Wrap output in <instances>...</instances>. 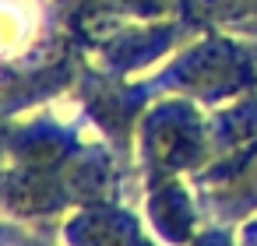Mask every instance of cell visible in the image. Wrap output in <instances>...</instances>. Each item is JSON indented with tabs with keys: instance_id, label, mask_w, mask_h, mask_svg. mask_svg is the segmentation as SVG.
I'll use <instances>...</instances> for the list:
<instances>
[{
	"instance_id": "obj_1",
	"label": "cell",
	"mask_w": 257,
	"mask_h": 246,
	"mask_svg": "<svg viewBox=\"0 0 257 246\" xmlns=\"http://www.w3.org/2000/svg\"><path fill=\"white\" fill-rule=\"evenodd\" d=\"M148 88L218 109V106L253 92L257 71H253L250 53L236 39L211 32L197 43L176 46L162 60V67L148 78Z\"/></svg>"
},
{
	"instance_id": "obj_2",
	"label": "cell",
	"mask_w": 257,
	"mask_h": 246,
	"mask_svg": "<svg viewBox=\"0 0 257 246\" xmlns=\"http://www.w3.org/2000/svg\"><path fill=\"white\" fill-rule=\"evenodd\" d=\"M131 155L138 162L141 179L197 176L215 158V137H211V120L204 116V106L180 95L152 99L134 127Z\"/></svg>"
},
{
	"instance_id": "obj_3",
	"label": "cell",
	"mask_w": 257,
	"mask_h": 246,
	"mask_svg": "<svg viewBox=\"0 0 257 246\" xmlns=\"http://www.w3.org/2000/svg\"><path fill=\"white\" fill-rule=\"evenodd\" d=\"M180 4L183 0H50V15L71 39L99 46L127 29L180 18Z\"/></svg>"
},
{
	"instance_id": "obj_4",
	"label": "cell",
	"mask_w": 257,
	"mask_h": 246,
	"mask_svg": "<svg viewBox=\"0 0 257 246\" xmlns=\"http://www.w3.org/2000/svg\"><path fill=\"white\" fill-rule=\"evenodd\" d=\"M194 190L201 197V207L225 225L253 218L257 214V137L225 155H215L194 176Z\"/></svg>"
},
{
	"instance_id": "obj_5",
	"label": "cell",
	"mask_w": 257,
	"mask_h": 246,
	"mask_svg": "<svg viewBox=\"0 0 257 246\" xmlns=\"http://www.w3.org/2000/svg\"><path fill=\"white\" fill-rule=\"evenodd\" d=\"M60 246H166L148 221L116 200L74 207L60 221Z\"/></svg>"
},
{
	"instance_id": "obj_6",
	"label": "cell",
	"mask_w": 257,
	"mask_h": 246,
	"mask_svg": "<svg viewBox=\"0 0 257 246\" xmlns=\"http://www.w3.org/2000/svg\"><path fill=\"white\" fill-rule=\"evenodd\" d=\"M145 221L166 246H187L201 232V197L187 176H145Z\"/></svg>"
},
{
	"instance_id": "obj_7",
	"label": "cell",
	"mask_w": 257,
	"mask_h": 246,
	"mask_svg": "<svg viewBox=\"0 0 257 246\" xmlns=\"http://www.w3.org/2000/svg\"><path fill=\"white\" fill-rule=\"evenodd\" d=\"M46 11L39 0H0V64L22 60L39 43Z\"/></svg>"
},
{
	"instance_id": "obj_8",
	"label": "cell",
	"mask_w": 257,
	"mask_h": 246,
	"mask_svg": "<svg viewBox=\"0 0 257 246\" xmlns=\"http://www.w3.org/2000/svg\"><path fill=\"white\" fill-rule=\"evenodd\" d=\"M180 18L194 29H225L257 22V0H183Z\"/></svg>"
},
{
	"instance_id": "obj_9",
	"label": "cell",
	"mask_w": 257,
	"mask_h": 246,
	"mask_svg": "<svg viewBox=\"0 0 257 246\" xmlns=\"http://www.w3.org/2000/svg\"><path fill=\"white\" fill-rule=\"evenodd\" d=\"M187 246H243V239H236V232H232L225 221H218V225L201 228Z\"/></svg>"
},
{
	"instance_id": "obj_10",
	"label": "cell",
	"mask_w": 257,
	"mask_h": 246,
	"mask_svg": "<svg viewBox=\"0 0 257 246\" xmlns=\"http://www.w3.org/2000/svg\"><path fill=\"white\" fill-rule=\"evenodd\" d=\"M0 246H43V242H36L22 225H15V221H4L0 218Z\"/></svg>"
}]
</instances>
